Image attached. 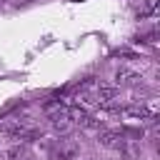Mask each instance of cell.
Returning a JSON list of instances; mask_svg holds the SVG:
<instances>
[{
  "label": "cell",
  "mask_w": 160,
  "mask_h": 160,
  "mask_svg": "<svg viewBox=\"0 0 160 160\" xmlns=\"http://www.w3.org/2000/svg\"><path fill=\"white\" fill-rule=\"evenodd\" d=\"M48 152H50V160H72V158L78 155V142H75L70 135H65V138L55 140V142L48 148Z\"/></svg>",
  "instance_id": "obj_2"
},
{
  "label": "cell",
  "mask_w": 160,
  "mask_h": 160,
  "mask_svg": "<svg viewBox=\"0 0 160 160\" xmlns=\"http://www.w3.org/2000/svg\"><path fill=\"white\" fill-rule=\"evenodd\" d=\"M98 142L102 145V148H110V150H120L122 148V142H125V135L122 132H118V130H100L98 132Z\"/></svg>",
  "instance_id": "obj_3"
},
{
  "label": "cell",
  "mask_w": 160,
  "mask_h": 160,
  "mask_svg": "<svg viewBox=\"0 0 160 160\" xmlns=\"http://www.w3.org/2000/svg\"><path fill=\"white\" fill-rule=\"evenodd\" d=\"M88 115H90V112H88L80 102H78V105H68V118H70V122H80V125H82Z\"/></svg>",
  "instance_id": "obj_6"
},
{
  "label": "cell",
  "mask_w": 160,
  "mask_h": 160,
  "mask_svg": "<svg viewBox=\"0 0 160 160\" xmlns=\"http://www.w3.org/2000/svg\"><path fill=\"white\" fill-rule=\"evenodd\" d=\"M115 80H118V85H128V88H135V85H140V75L135 72V70H130V68H118V72H115Z\"/></svg>",
  "instance_id": "obj_4"
},
{
  "label": "cell",
  "mask_w": 160,
  "mask_h": 160,
  "mask_svg": "<svg viewBox=\"0 0 160 160\" xmlns=\"http://www.w3.org/2000/svg\"><path fill=\"white\" fill-rule=\"evenodd\" d=\"M0 138H5V140H32V138H38V130L28 128L20 120H12V122L0 125Z\"/></svg>",
  "instance_id": "obj_1"
},
{
  "label": "cell",
  "mask_w": 160,
  "mask_h": 160,
  "mask_svg": "<svg viewBox=\"0 0 160 160\" xmlns=\"http://www.w3.org/2000/svg\"><path fill=\"white\" fill-rule=\"evenodd\" d=\"M8 160H35V158H32V150L25 142H20V145H12L8 150Z\"/></svg>",
  "instance_id": "obj_5"
}]
</instances>
